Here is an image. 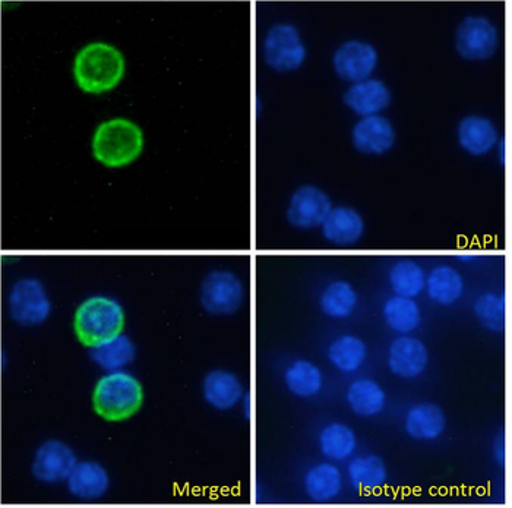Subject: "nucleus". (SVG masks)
Listing matches in <instances>:
<instances>
[{
	"label": "nucleus",
	"instance_id": "1",
	"mask_svg": "<svg viewBox=\"0 0 512 508\" xmlns=\"http://www.w3.org/2000/svg\"><path fill=\"white\" fill-rule=\"evenodd\" d=\"M125 75V59L116 47L106 43L87 44L79 50L74 77L84 93L103 94L118 87Z\"/></svg>",
	"mask_w": 512,
	"mask_h": 508
},
{
	"label": "nucleus",
	"instance_id": "2",
	"mask_svg": "<svg viewBox=\"0 0 512 508\" xmlns=\"http://www.w3.org/2000/svg\"><path fill=\"white\" fill-rule=\"evenodd\" d=\"M144 390L137 377L126 371H110L96 384L94 410L109 422L132 418L141 409Z\"/></svg>",
	"mask_w": 512,
	"mask_h": 508
},
{
	"label": "nucleus",
	"instance_id": "3",
	"mask_svg": "<svg viewBox=\"0 0 512 508\" xmlns=\"http://www.w3.org/2000/svg\"><path fill=\"white\" fill-rule=\"evenodd\" d=\"M125 327V312L118 301L94 296L78 306L74 328L82 345L97 347L120 336Z\"/></svg>",
	"mask_w": 512,
	"mask_h": 508
},
{
	"label": "nucleus",
	"instance_id": "4",
	"mask_svg": "<svg viewBox=\"0 0 512 508\" xmlns=\"http://www.w3.org/2000/svg\"><path fill=\"white\" fill-rule=\"evenodd\" d=\"M142 147L141 128L126 119L101 123L93 138L94 157L107 167L128 166L141 156Z\"/></svg>",
	"mask_w": 512,
	"mask_h": 508
},
{
	"label": "nucleus",
	"instance_id": "5",
	"mask_svg": "<svg viewBox=\"0 0 512 508\" xmlns=\"http://www.w3.org/2000/svg\"><path fill=\"white\" fill-rule=\"evenodd\" d=\"M306 59L305 44L290 24L274 25L264 40V61L277 72L299 69Z\"/></svg>",
	"mask_w": 512,
	"mask_h": 508
},
{
	"label": "nucleus",
	"instance_id": "6",
	"mask_svg": "<svg viewBox=\"0 0 512 508\" xmlns=\"http://www.w3.org/2000/svg\"><path fill=\"white\" fill-rule=\"evenodd\" d=\"M498 46V30L488 18H464L455 34V49L467 61L491 59Z\"/></svg>",
	"mask_w": 512,
	"mask_h": 508
},
{
	"label": "nucleus",
	"instance_id": "7",
	"mask_svg": "<svg viewBox=\"0 0 512 508\" xmlns=\"http://www.w3.org/2000/svg\"><path fill=\"white\" fill-rule=\"evenodd\" d=\"M8 305L12 320L25 327L39 326L50 315L46 290L36 279H22L15 283Z\"/></svg>",
	"mask_w": 512,
	"mask_h": 508
},
{
	"label": "nucleus",
	"instance_id": "8",
	"mask_svg": "<svg viewBox=\"0 0 512 508\" xmlns=\"http://www.w3.org/2000/svg\"><path fill=\"white\" fill-rule=\"evenodd\" d=\"M242 302L243 285L232 271H213L202 282L201 305L210 314H235Z\"/></svg>",
	"mask_w": 512,
	"mask_h": 508
},
{
	"label": "nucleus",
	"instance_id": "9",
	"mask_svg": "<svg viewBox=\"0 0 512 508\" xmlns=\"http://www.w3.org/2000/svg\"><path fill=\"white\" fill-rule=\"evenodd\" d=\"M378 63V52L371 43L352 40L341 44L335 52L333 65L335 74L343 81L362 82L374 74Z\"/></svg>",
	"mask_w": 512,
	"mask_h": 508
},
{
	"label": "nucleus",
	"instance_id": "10",
	"mask_svg": "<svg viewBox=\"0 0 512 508\" xmlns=\"http://www.w3.org/2000/svg\"><path fill=\"white\" fill-rule=\"evenodd\" d=\"M331 207L330 198L316 186L305 185L297 189L287 208V220L299 229H314L322 226Z\"/></svg>",
	"mask_w": 512,
	"mask_h": 508
},
{
	"label": "nucleus",
	"instance_id": "11",
	"mask_svg": "<svg viewBox=\"0 0 512 508\" xmlns=\"http://www.w3.org/2000/svg\"><path fill=\"white\" fill-rule=\"evenodd\" d=\"M77 466V456L62 441H47L37 450L33 462V475L37 481L59 484L66 481Z\"/></svg>",
	"mask_w": 512,
	"mask_h": 508
},
{
	"label": "nucleus",
	"instance_id": "12",
	"mask_svg": "<svg viewBox=\"0 0 512 508\" xmlns=\"http://www.w3.org/2000/svg\"><path fill=\"white\" fill-rule=\"evenodd\" d=\"M356 150L363 154L388 153L394 147L395 135L393 123L384 116H366L356 123L352 132Z\"/></svg>",
	"mask_w": 512,
	"mask_h": 508
},
{
	"label": "nucleus",
	"instance_id": "13",
	"mask_svg": "<svg viewBox=\"0 0 512 508\" xmlns=\"http://www.w3.org/2000/svg\"><path fill=\"white\" fill-rule=\"evenodd\" d=\"M428 362V349L420 340L413 337H398L390 347L388 366L398 377H419L425 371Z\"/></svg>",
	"mask_w": 512,
	"mask_h": 508
},
{
	"label": "nucleus",
	"instance_id": "14",
	"mask_svg": "<svg viewBox=\"0 0 512 508\" xmlns=\"http://www.w3.org/2000/svg\"><path fill=\"white\" fill-rule=\"evenodd\" d=\"M344 103L359 116H374L387 109L391 93L387 85L379 80H366L353 84L344 94Z\"/></svg>",
	"mask_w": 512,
	"mask_h": 508
},
{
	"label": "nucleus",
	"instance_id": "15",
	"mask_svg": "<svg viewBox=\"0 0 512 508\" xmlns=\"http://www.w3.org/2000/svg\"><path fill=\"white\" fill-rule=\"evenodd\" d=\"M321 227L328 242L343 246L355 245L365 230L362 216L350 207L333 208Z\"/></svg>",
	"mask_w": 512,
	"mask_h": 508
},
{
	"label": "nucleus",
	"instance_id": "16",
	"mask_svg": "<svg viewBox=\"0 0 512 508\" xmlns=\"http://www.w3.org/2000/svg\"><path fill=\"white\" fill-rule=\"evenodd\" d=\"M498 129L483 116H467L458 125V141L473 156H485L498 144Z\"/></svg>",
	"mask_w": 512,
	"mask_h": 508
},
{
	"label": "nucleus",
	"instance_id": "17",
	"mask_svg": "<svg viewBox=\"0 0 512 508\" xmlns=\"http://www.w3.org/2000/svg\"><path fill=\"white\" fill-rule=\"evenodd\" d=\"M68 491L79 500H99L109 488V475L106 469L96 462L77 463L66 479Z\"/></svg>",
	"mask_w": 512,
	"mask_h": 508
},
{
	"label": "nucleus",
	"instance_id": "18",
	"mask_svg": "<svg viewBox=\"0 0 512 508\" xmlns=\"http://www.w3.org/2000/svg\"><path fill=\"white\" fill-rule=\"evenodd\" d=\"M202 393L208 405L217 410H230L243 399L239 378L229 371H211L202 384Z\"/></svg>",
	"mask_w": 512,
	"mask_h": 508
},
{
	"label": "nucleus",
	"instance_id": "19",
	"mask_svg": "<svg viewBox=\"0 0 512 508\" xmlns=\"http://www.w3.org/2000/svg\"><path fill=\"white\" fill-rule=\"evenodd\" d=\"M447 418L441 407L423 403L410 409L406 418V431L416 440H436L444 434Z\"/></svg>",
	"mask_w": 512,
	"mask_h": 508
},
{
	"label": "nucleus",
	"instance_id": "20",
	"mask_svg": "<svg viewBox=\"0 0 512 508\" xmlns=\"http://www.w3.org/2000/svg\"><path fill=\"white\" fill-rule=\"evenodd\" d=\"M305 491L315 503H328L341 491V472L330 463H321L309 470L305 478Z\"/></svg>",
	"mask_w": 512,
	"mask_h": 508
},
{
	"label": "nucleus",
	"instance_id": "21",
	"mask_svg": "<svg viewBox=\"0 0 512 508\" xmlns=\"http://www.w3.org/2000/svg\"><path fill=\"white\" fill-rule=\"evenodd\" d=\"M350 482L359 492H374L387 482V466L381 457H359L349 465Z\"/></svg>",
	"mask_w": 512,
	"mask_h": 508
},
{
	"label": "nucleus",
	"instance_id": "22",
	"mask_svg": "<svg viewBox=\"0 0 512 508\" xmlns=\"http://www.w3.org/2000/svg\"><path fill=\"white\" fill-rule=\"evenodd\" d=\"M464 283L460 273L450 265H439L428 279V295L439 305H453L463 293Z\"/></svg>",
	"mask_w": 512,
	"mask_h": 508
},
{
	"label": "nucleus",
	"instance_id": "23",
	"mask_svg": "<svg viewBox=\"0 0 512 508\" xmlns=\"http://www.w3.org/2000/svg\"><path fill=\"white\" fill-rule=\"evenodd\" d=\"M347 402L359 416L378 415L387 403L384 390L372 380H359L347 391Z\"/></svg>",
	"mask_w": 512,
	"mask_h": 508
},
{
	"label": "nucleus",
	"instance_id": "24",
	"mask_svg": "<svg viewBox=\"0 0 512 508\" xmlns=\"http://www.w3.org/2000/svg\"><path fill=\"white\" fill-rule=\"evenodd\" d=\"M286 386L297 397H312L321 390L322 374L312 362L299 359L287 368Z\"/></svg>",
	"mask_w": 512,
	"mask_h": 508
},
{
	"label": "nucleus",
	"instance_id": "25",
	"mask_svg": "<svg viewBox=\"0 0 512 508\" xmlns=\"http://www.w3.org/2000/svg\"><path fill=\"white\" fill-rule=\"evenodd\" d=\"M328 358L338 371L355 372L366 359V345L355 336H343L328 349Z\"/></svg>",
	"mask_w": 512,
	"mask_h": 508
},
{
	"label": "nucleus",
	"instance_id": "26",
	"mask_svg": "<svg viewBox=\"0 0 512 508\" xmlns=\"http://www.w3.org/2000/svg\"><path fill=\"white\" fill-rule=\"evenodd\" d=\"M91 358L101 368L109 371H119L123 366L131 364L135 358V346L126 336L115 337L110 342L93 347Z\"/></svg>",
	"mask_w": 512,
	"mask_h": 508
},
{
	"label": "nucleus",
	"instance_id": "27",
	"mask_svg": "<svg viewBox=\"0 0 512 508\" xmlns=\"http://www.w3.org/2000/svg\"><path fill=\"white\" fill-rule=\"evenodd\" d=\"M384 318L390 328L401 334L416 330L422 323L419 306L403 296H394L385 304Z\"/></svg>",
	"mask_w": 512,
	"mask_h": 508
},
{
	"label": "nucleus",
	"instance_id": "28",
	"mask_svg": "<svg viewBox=\"0 0 512 508\" xmlns=\"http://www.w3.org/2000/svg\"><path fill=\"white\" fill-rule=\"evenodd\" d=\"M322 454L328 459L344 460L352 456L356 448L355 432L343 424H331L319 435Z\"/></svg>",
	"mask_w": 512,
	"mask_h": 508
},
{
	"label": "nucleus",
	"instance_id": "29",
	"mask_svg": "<svg viewBox=\"0 0 512 508\" xmlns=\"http://www.w3.org/2000/svg\"><path fill=\"white\" fill-rule=\"evenodd\" d=\"M390 282L397 296L416 298L425 287V273L419 264L403 260L391 268Z\"/></svg>",
	"mask_w": 512,
	"mask_h": 508
},
{
	"label": "nucleus",
	"instance_id": "30",
	"mask_svg": "<svg viewBox=\"0 0 512 508\" xmlns=\"http://www.w3.org/2000/svg\"><path fill=\"white\" fill-rule=\"evenodd\" d=\"M355 289L346 282L331 283L322 293L321 308L331 318H346L355 311Z\"/></svg>",
	"mask_w": 512,
	"mask_h": 508
},
{
	"label": "nucleus",
	"instance_id": "31",
	"mask_svg": "<svg viewBox=\"0 0 512 508\" xmlns=\"http://www.w3.org/2000/svg\"><path fill=\"white\" fill-rule=\"evenodd\" d=\"M474 315L486 330L492 333H502L505 328V298L504 296L485 293L474 304Z\"/></svg>",
	"mask_w": 512,
	"mask_h": 508
},
{
	"label": "nucleus",
	"instance_id": "32",
	"mask_svg": "<svg viewBox=\"0 0 512 508\" xmlns=\"http://www.w3.org/2000/svg\"><path fill=\"white\" fill-rule=\"evenodd\" d=\"M493 453H495L496 462L498 465H505V440L504 434L499 435L498 440L495 441V446H493Z\"/></svg>",
	"mask_w": 512,
	"mask_h": 508
},
{
	"label": "nucleus",
	"instance_id": "33",
	"mask_svg": "<svg viewBox=\"0 0 512 508\" xmlns=\"http://www.w3.org/2000/svg\"><path fill=\"white\" fill-rule=\"evenodd\" d=\"M243 413H245V418L249 421L252 416V397L249 393L243 394Z\"/></svg>",
	"mask_w": 512,
	"mask_h": 508
},
{
	"label": "nucleus",
	"instance_id": "34",
	"mask_svg": "<svg viewBox=\"0 0 512 508\" xmlns=\"http://www.w3.org/2000/svg\"><path fill=\"white\" fill-rule=\"evenodd\" d=\"M499 157H501V164H504V160H505V157H504V141H502L501 144H499Z\"/></svg>",
	"mask_w": 512,
	"mask_h": 508
},
{
	"label": "nucleus",
	"instance_id": "35",
	"mask_svg": "<svg viewBox=\"0 0 512 508\" xmlns=\"http://www.w3.org/2000/svg\"><path fill=\"white\" fill-rule=\"evenodd\" d=\"M461 261H470L473 260V257H460Z\"/></svg>",
	"mask_w": 512,
	"mask_h": 508
}]
</instances>
